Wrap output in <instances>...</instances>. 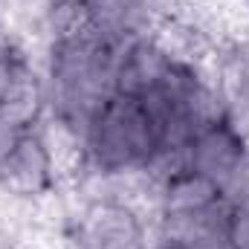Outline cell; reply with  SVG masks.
Instances as JSON below:
<instances>
[{
  "instance_id": "ba28073f",
  "label": "cell",
  "mask_w": 249,
  "mask_h": 249,
  "mask_svg": "<svg viewBox=\"0 0 249 249\" xmlns=\"http://www.w3.org/2000/svg\"><path fill=\"white\" fill-rule=\"evenodd\" d=\"M223 238L229 249H249V200H226Z\"/></svg>"
},
{
  "instance_id": "3957f363",
  "label": "cell",
  "mask_w": 249,
  "mask_h": 249,
  "mask_svg": "<svg viewBox=\"0 0 249 249\" xmlns=\"http://www.w3.org/2000/svg\"><path fill=\"white\" fill-rule=\"evenodd\" d=\"M61 191V174L55 157L41 133V127H29L20 133L15 148L0 162V194L18 203L38 206Z\"/></svg>"
},
{
  "instance_id": "52a82bcc",
  "label": "cell",
  "mask_w": 249,
  "mask_h": 249,
  "mask_svg": "<svg viewBox=\"0 0 249 249\" xmlns=\"http://www.w3.org/2000/svg\"><path fill=\"white\" fill-rule=\"evenodd\" d=\"M93 32L87 6L78 0H53L50 12H47V23H44V47L53 41H70V38H81Z\"/></svg>"
},
{
  "instance_id": "8992f818",
  "label": "cell",
  "mask_w": 249,
  "mask_h": 249,
  "mask_svg": "<svg viewBox=\"0 0 249 249\" xmlns=\"http://www.w3.org/2000/svg\"><path fill=\"white\" fill-rule=\"evenodd\" d=\"M168 64H171V55L162 50V44L154 35L133 38L127 44V50H124L122 61H119L113 93L133 96V99H142V96L154 93L160 87Z\"/></svg>"
},
{
  "instance_id": "9c48e42d",
  "label": "cell",
  "mask_w": 249,
  "mask_h": 249,
  "mask_svg": "<svg viewBox=\"0 0 249 249\" xmlns=\"http://www.w3.org/2000/svg\"><path fill=\"white\" fill-rule=\"evenodd\" d=\"M20 133H23V130H20L18 124H12L3 113H0V162H3V160H6V154L15 148V142L20 139Z\"/></svg>"
},
{
  "instance_id": "277c9868",
  "label": "cell",
  "mask_w": 249,
  "mask_h": 249,
  "mask_svg": "<svg viewBox=\"0 0 249 249\" xmlns=\"http://www.w3.org/2000/svg\"><path fill=\"white\" fill-rule=\"evenodd\" d=\"M247 145H249V133L235 119H223L217 124H209V127L197 130L191 136V142H188L186 148L188 168L206 174L209 180H214L223 188L232 180Z\"/></svg>"
},
{
  "instance_id": "7a4b0ae2",
  "label": "cell",
  "mask_w": 249,
  "mask_h": 249,
  "mask_svg": "<svg viewBox=\"0 0 249 249\" xmlns=\"http://www.w3.org/2000/svg\"><path fill=\"white\" fill-rule=\"evenodd\" d=\"M148 223L151 214L133 203H78L72 197V214L64 232L75 249H148Z\"/></svg>"
},
{
  "instance_id": "5b68a950",
  "label": "cell",
  "mask_w": 249,
  "mask_h": 249,
  "mask_svg": "<svg viewBox=\"0 0 249 249\" xmlns=\"http://www.w3.org/2000/svg\"><path fill=\"white\" fill-rule=\"evenodd\" d=\"M223 200V188L206 174L186 168L165 180L154 194L151 217H186V214H203L214 209Z\"/></svg>"
},
{
  "instance_id": "8fae6325",
  "label": "cell",
  "mask_w": 249,
  "mask_h": 249,
  "mask_svg": "<svg viewBox=\"0 0 249 249\" xmlns=\"http://www.w3.org/2000/svg\"><path fill=\"white\" fill-rule=\"evenodd\" d=\"M78 3H87V0H78Z\"/></svg>"
},
{
  "instance_id": "6da1fadb",
  "label": "cell",
  "mask_w": 249,
  "mask_h": 249,
  "mask_svg": "<svg viewBox=\"0 0 249 249\" xmlns=\"http://www.w3.org/2000/svg\"><path fill=\"white\" fill-rule=\"evenodd\" d=\"M160 136L142 99L113 93L87 130V168L96 174H133L157 154Z\"/></svg>"
},
{
  "instance_id": "30bf717a",
  "label": "cell",
  "mask_w": 249,
  "mask_h": 249,
  "mask_svg": "<svg viewBox=\"0 0 249 249\" xmlns=\"http://www.w3.org/2000/svg\"><path fill=\"white\" fill-rule=\"evenodd\" d=\"M188 0H151V6L160 12V18L162 15H168V12H177V9H183Z\"/></svg>"
}]
</instances>
